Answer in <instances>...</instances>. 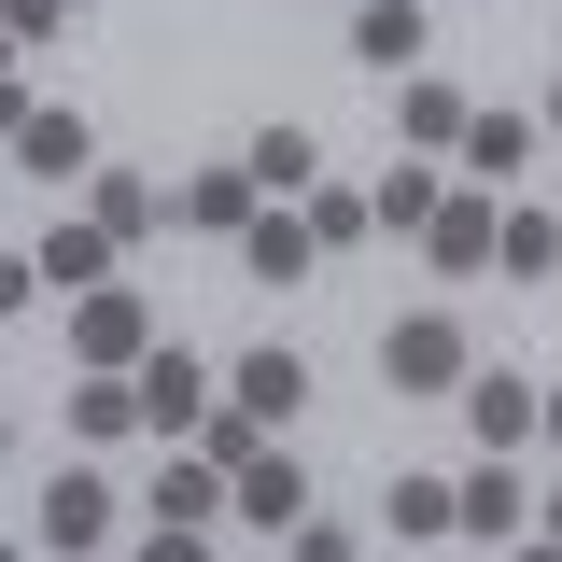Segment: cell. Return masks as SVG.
<instances>
[{
    "instance_id": "1",
    "label": "cell",
    "mask_w": 562,
    "mask_h": 562,
    "mask_svg": "<svg viewBox=\"0 0 562 562\" xmlns=\"http://www.w3.org/2000/svg\"><path fill=\"white\" fill-rule=\"evenodd\" d=\"M464 366H479V338H464L450 310H394V324H380V380H394L408 408H450Z\"/></svg>"
},
{
    "instance_id": "2",
    "label": "cell",
    "mask_w": 562,
    "mask_h": 562,
    "mask_svg": "<svg viewBox=\"0 0 562 562\" xmlns=\"http://www.w3.org/2000/svg\"><path fill=\"white\" fill-rule=\"evenodd\" d=\"M70 351H85V366H140V351H155V295L85 281V295H70Z\"/></svg>"
},
{
    "instance_id": "3",
    "label": "cell",
    "mask_w": 562,
    "mask_h": 562,
    "mask_svg": "<svg viewBox=\"0 0 562 562\" xmlns=\"http://www.w3.org/2000/svg\"><path fill=\"white\" fill-rule=\"evenodd\" d=\"M127 380H140V422H155V436H198V422H211V394H225V380H211V366H198L183 338H155V351L127 366Z\"/></svg>"
},
{
    "instance_id": "4",
    "label": "cell",
    "mask_w": 562,
    "mask_h": 562,
    "mask_svg": "<svg viewBox=\"0 0 562 562\" xmlns=\"http://www.w3.org/2000/svg\"><path fill=\"white\" fill-rule=\"evenodd\" d=\"M450 535H479V549H506V535H535V492H520V450H479V479H450Z\"/></svg>"
},
{
    "instance_id": "5",
    "label": "cell",
    "mask_w": 562,
    "mask_h": 562,
    "mask_svg": "<svg viewBox=\"0 0 562 562\" xmlns=\"http://www.w3.org/2000/svg\"><path fill=\"white\" fill-rule=\"evenodd\" d=\"M113 520H127V492H113V479H85V464H57L43 520H29V549H113Z\"/></svg>"
},
{
    "instance_id": "6",
    "label": "cell",
    "mask_w": 562,
    "mask_h": 562,
    "mask_svg": "<svg viewBox=\"0 0 562 562\" xmlns=\"http://www.w3.org/2000/svg\"><path fill=\"white\" fill-rule=\"evenodd\" d=\"M535 394H549V380H520V366H464V394H450V408H464L479 450H535Z\"/></svg>"
},
{
    "instance_id": "7",
    "label": "cell",
    "mask_w": 562,
    "mask_h": 562,
    "mask_svg": "<svg viewBox=\"0 0 562 562\" xmlns=\"http://www.w3.org/2000/svg\"><path fill=\"white\" fill-rule=\"evenodd\" d=\"M14 169L57 198V183H85V169H99V127H85L70 99H29V127H14Z\"/></svg>"
},
{
    "instance_id": "8",
    "label": "cell",
    "mask_w": 562,
    "mask_h": 562,
    "mask_svg": "<svg viewBox=\"0 0 562 562\" xmlns=\"http://www.w3.org/2000/svg\"><path fill=\"white\" fill-rule=\"evenodd\" d=\"M211 520H225V464L198 450V464H169V479H155V562H183Z\"/></svg>"
},
{
    "instance_id": "9",
    "label": "cell",
    "mask_w": 562,
    "mask_h": 562,
    "mask_svg": "<svg viewBox=\"0 0 562 562\" xmlns=\"http://www.w3.org/2000/svg\"><path fill=\"white\" fill-rule=\"evenodd\" d=\"M310 268H324V239H310V211H254V225H239V281H268V295H295Z\"/></svg>"
},
{
    "instance_id": "10",
    "label": "cell",
    "mask_w": 562,
    "mask_h": 562,
    "mask_svg": "<svg viewBox=\"0 0 562 562\" xmlns=\"http://www.w3.org/2000/svg\"><path fill=\"white\" fill-rule=\"evenodd\" d=\"M225 394H239V408H254V422H268V436H281V422L310 408V351H295V338H268V351H239V366H225Z\"/></svg>"
},
{
    "instance_id": "11",
    "label": "cell",
    "mask_w": 562,
    "mask_h": 562,
    "mask_svg": "<svg viewBox=\"0 0 562 562\" xmlns=\"http://www.w3.org/2000/svg\"><path fill=\"white\" fill-rule=\"evenodd\" d=\"M183 225H198V239H239V225H254V211H268V183H254V169H239V155H225V169H183Z\"/></svg>"
},
{
    "instance_id": "12",
    "label": "cell",
    "mask_w": 562,
    "mask_h": 562,
    "mask_svg": "<svg viewBox=\"0 0 562 562\" xmlns=\"http://www.w3.org/2000/svg\"><path fill=\"white\" fill-rule=\"evenodd\" d=\"M492 211H506L492 183H464V198H436V225H422V254H436L450 281H479V268H492Z\"/></svg>"
},
{
    "instance_id": "13",
    "label": "cell",
    "mask_w": 562,
    "mask_h": 562,
    "mask_svg": "<svg viewBox=\"0 0 562 562\" xmlns=\"http://www.w3.org/2000/svg\"><path fill=\"white\" fill-rule=\"evenodd\" d=\"M351 70H422V0H351Z\"/></svg>"
},
{
    "instance_id": "14",
    "label": "cell",
    "mask_w": 562,
    "mask_h": 562,
    "mask_svg": "<svg viewBox=\"0 0 562 562\" xmlns=\"http://www.w3.org/2000/svg\"><path fill=\"white\" fill-rule=\"evenodd\" d=\"M535 140H549V127H535V113H464V140H450V155H464V169H479L492 198H506V183L535 169Z\"/></svg>"
},
{
    "instance_id": "15",
    "label": "cell",
    "mask_w": 562,
    "mask_h": 562,
    "mask_svg": "<svg viewBox=\"0 0 562 562\" xmlns=\"http://www.w3.org/2000/svg\"><path fill=\"white\" fill-rule=\"evenodd\" d=\"M225 506H239L254 535H295V506H310V479H295V450H254V464L225 479Z\"/></svg>"
},
{
    "instance_id": "16",
    "label": "cell",
    "mask_w": 562,
    "mask_h": 562,
    "mask_svg": "<svg viewBox=\"0 0 562 562\" xmlns=\"http://www.w3.org/2000/svg\"><path fill=\"white\" fill-rule=\"evenodd\" d=\"M464 113H479L464 85H436V70H394V127H408L422 155H450V140H464Z\"/></svg>"
},
{
    "instance_id": "17",
    "label": "cell",
    "mask_w": 562,
    "mask_h": 562,
    "mask_svg": "<svg viewBox=\"0 0 562 562\" xmlns=\"http://www.w3.org/2000/svg\"><path fill=\"white\" fill-rule=\"evenodd\" d=\"M239 169H254L268 198H310V183H324V140H310L295 113H281V127H254V140H239Z\"/></svg>"
},
{
    "instance_id": "18",
    "label": "cell",
    "mask_w": 562,
    "mask_h": 562,
    "mask_svg": "<svg viewBox=\"0 0 562 562\" xmlns=\"http://www.w3.org/2000/svg\"><path fill=\"white\" fill-rule=\"evenodd\" d=\"M85 211H99V239L127 254V239H155V225H169V183H140V169H99V183H85Z\"/></svg>"
},
{
    "instance_id": "19",
    "label": "cell",
    "mask_w": 562,
    "mask_h": 562,
    "mask_svg": "<svg viewBox=\"0 0 562 562\" xmlns=\"http://www.w3.org/2000/svg\"><path fill=\"white\" fill-rule=\"evenodd\" d=\"M492 268H506V281H549L562 268V211H520V198H506V211H492Z\"/></svg>"
},
{
    "instance_id": "20",
    "label": "cell",
    "mask_w": 562,
    "mask_h": 562,
    "mask_svg": "<svg viewBox=\"0 0 562 562\" xmlns=\"http://www.w3.org/2000/svg\"><path fill=\"white\" fill-rule=\"evenodd\" d=\"M140 422V380L127 366H85V380H70V436H127Z\"/></svg>"
},
{
    "instance_id": "21",
    "label": "cell",
    "mask_w": 562,
    "mask_h": 562,
    "mask_svg": "<svg viewBox=\"0 0 562 562\" xmlns=\"http://www.w3.org/2000/svg\"><path fill=\"white\" fill-rule=\"evenodd\" d=\"M380 535H394V549H436V535H450V479H394L380 492Z\"/></svg>"
},
{
    "instance_id": "22",
    "label": "cell",
    "mask_w": 562,
    "mask_h": 562,
    "mask_svg": "<svg viewBox=\"0 0 562 562\" xmlns=\"http://www.w3.org/2000/svg\"><path fill=\"white\" fill-rule=\"evenodd\" d=\"M29 268L57 281V295H85V281H113V239H99V211H85V225H57V239H43Z\"/></svg>"
},
{
    "instance_id": "23",
    "label": "cell",
    "mask_w": 562,
    "mask_h": 562,
    "mask_svg": "<svg viewBox=\"0 0 562 562\" xmlns=\"http://www.w3.org/2000/svg\"><path fill=\"white\" fill-rule=\"evenodd\" d=\"M310 239H324V254H351V239H366V225H380V198H366V183H310Z\"/></svg>"
},
{
    "instance_id": "24",
    "label": "cell",
    "mask_w": 562,
    "mask_h": 562,
    "mask_svg": "<svg viewBox=\"0 0 562 562\" xmlns=\"http://www.w3.org/2000/svg\"><path fill=\"white\" fill-rule=\"evenodd\" d=\"M366 198H380V225H394V239H422V225H436V198H450V183H436V169H394V183H366Z\"/></svg>"
},
{
    "instance_id": "25",
    "label": "cell",
    "mask_w": 562,
    "mask_h": 562,
    "mask_svg": "<svg viewBox=\"0 0 562 562\" xmlns=\"http://www.w3.org/2000/svg\"><path fill=\"white\" fill-rule=\"evenodd\" d=\"M70 29V0H14V43H57Z\"/></svg>"
},
{
    "instance_id": "26",
    "label": "cell",
    "mask_w": 562,
    "mask_h": 562,
    "mask_svg": "<svg viewBox=\"0 0 562 562\" xmlns=\"http://www.w3.org/2000/svg\"><path fill=\"white\" fill-rule=\"evenodd\" d=\"M29 295H43V268H29V254H0V324H14Z\"/></svg>"
},
{
    "instance_id": "27",
    "label": "cell",
    "mask_w": 562,
    "mask_h": 562,
    "mask_svg": "<svg viewBox=\"0 0 562 562\" xmlns=\"http://www.w3.org/2000/svg\"><path fill=\"white\" fill-rule=\"evenodd\" d=\"M14 127H29V70L0 57V140H14Z\"/></svg>"
},
{
    "instance_id": "28",
    "label": "cell",
    "mask_w": 562,
    "mask_h": 562,
    "mask_svg": "<svg viewBox=\"0 0 562 562\" xmlns=\"http://www.w3.org/2000/svg\"><path fill=\"white\" fill-rule=\"evenodd\" d=\"M535 436H549V450H562V380H549V394H535Z\"/></svg>"
},
{
    "instance_id": "29",
    "label": "cell",
    "mask_w": 562,
    "mask_h": 562,
    "mask_svg": "<svg viewBox=\"0 0 562 562\" xmlns=\"http://www.w3.org/2000/svg\"><path fill=\"white\" fill-rule=\"evenodd\" d=\"M535 535H549V549H562V492H535Z\"/></svg>"
},
{
    "instance_id": "30",
    "label": "cell",
    "mask_w": 562,
    "mask_h": 562,
    "mask_svg": "<svg viewBox=\"0 0 562 562\" xmlns=\"http://www.w3.org/2000/svg\"><path fill=\"white\" fill-rule=\"evenodd\" d=\"M535 127H549V140H562V85H549V113H535Z\"/></svg>"
},
{
    "instance_id": "31",
    "label": "cell",
    "mask_w": 562,
    "mask_h": 562,
    "mask_svg": "<svg viewBox=\"0 0 562 562\" xmlns=\"http://www.w3.org/2000/svg\"><path fill=\"white\" fill-rule=\"evenodd\" d=\"M0 57H14V0H0Z\"/></svg>"
},
{
    "instance_id": "32",
    "label": "cell",
    "mask_w": 562,
    "mask_h": 562,
    "mask_svg": "<svg viewBox=\"0 0 562 562\" xmlns=\"http://www.w3.org/2000/svg\"><path fill=\"white\" fill-rule=\"evenodd\" d=\"M0 450H14V422H0Z\"/></svg>"
}]
</instances>
